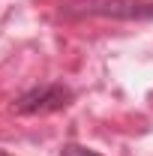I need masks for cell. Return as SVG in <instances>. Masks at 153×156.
Returning a JSON list of instances; mask_svg holds the SVG:
<instances>
[{
    "label": "cell",
    "instance_id": "obj_2",
    "mask_svg": "<svg viewBox=\"0 0 153 156\" xmlns=\"http://www.w3.org/2000/svg\"><path fill=\"white\" fill-rule=\"evenodd\" d=\"M72 93L60 84H48V87H39V90H30L15 102V111L18 114H51V111H60L69 105Z\"/></svg>",
    "mask_w": 153,
    "mask_h": 156
},
{
    "label": "cell",
    "instance_id": "obj_3",
    "mask_svg": "<svg viewBox=\"0 0 153 156\" xmlns=\"http://www.w3.org/2000/svg\"><path fill=\"white\" fill-rule=\"evenodd\" d=\"M60 156H99V153L96 150H87V147H78V144H69V147H63Z\"/></svg>",
    "mask_w": 153,
    "mask_h": 156
},
{
    "label": "cell",
    "instance_id": "obj_4",
    "mask_svg": "<svg viewBox=\"0 0 153 156\" xmlns=\"http://www.w3.org/2000/svg\"><path fill=\"white\" fill-rule=\"evenodd\" d=\"M150 105H153V93H150Z\"/></svg>",
    "mask_w": 153,
    "mask_h": 156
},
{
    "label": "cell",
    "instance_id": "obj_5",
    "mask_svg": "<svg viewBox=\"0 0 153 156\" xmlns=\"http://www.w3.org/2000/svg\"><path fill=\"white\" fill-rule=\"evenodd\" d=\"M0 156H6V153H0Z\"/></svg>",
    "mask_w": 153,
    "mask_h": 156
},
{
    "label": "cell",
    "instance_id": "obj_1",
    "mask_svg": "<svg viewBox=\"0 0 153 156\" xmlns=\"http://www.w3.org/2000/svg\"><path fill=\"white\" fill-rule=\"evenodd\" d=\"M63 15H96V18H120V21H141L153 18V3L147 0H69Z\"/></svg>",
    "mask_w": 153,
    "mask_h": 156
}]
</instances>
